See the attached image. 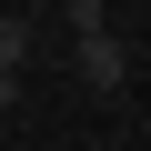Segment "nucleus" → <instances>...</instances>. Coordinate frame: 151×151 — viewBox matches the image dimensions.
Masks as SVG:
<instances>
[{
  "mask_svg": "<svg viewBox=\"0 0 151 151\" xmlns=\"http://www.w3.org/2000/svg\"><path fill=\"white\" fill-rule=\"evenodd\" d=\"M70 70H81V91L121 101V91H131V50H121V30H91V40H70Z\"/></svg>",
  "mask_w": 151,
  "mask_h": 151,
  "instance_id": "nucleus-1",
  "label": "nucleus"
},
{
  "mask_svg": "<svg viewBox=\"0 0 151 151\" xmlns=\"http://www.w3.org/2000/svg\"><path fill=\"white\" fill-rule=\"evenodd\" d=\"M50 10H60V30H70V40H91V30H111V0H50Z\"/></svg>",
  "mask_w": 151,
  "mask_h": 151,
  "instance_id": "nucleus-2",
  "label": "nucleus"
},
{
  "mask_svg": "<svg viewBox=\"0 0 151 151\" xmlns=\"http://www.w3.org/2000/svg\"><path fill=\"white\" fill-rule=\"evenodd\" d=\"M30 50H40V20L10 10V20H0V60H20V70H30Z\"/></svg>",
  "mask_w": 151,
  "mask_h": 151,
  "instance_id": "nucleus-3",
  "label": "nucleus"
},
{
  "mask_svg": "<svg viewBox=\"0 0 151 151\" xmlns=\"http://www.w3.org/2000/svg\"><path fill=\"white\" fill-rule=\"evenodd\" d=\"M10 101H20V60H0V111H10Z\"/></svg>",
  "mask_w": 151,
  "mask_h": 151,
  "instance_id": "nucleus-4",
  "label": "nucleus"
}]
</instances>
